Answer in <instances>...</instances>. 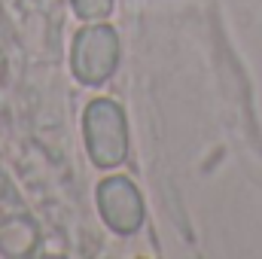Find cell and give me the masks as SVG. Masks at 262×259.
<instances>
[{"label":"cell","mask_w":262,"mask_h":259,"mask_svg":"<svg viewBox=\"0 0 262 259\" xmlns=\"http://www.w3.org/2000/svg\"><path fill=\"white\" fill-rule=\"evenodd\" d=\"M89 143L92 156L101 165H116L125 156V128H122V113L110 104H92L89 107Z\"/></svg>","instance_id":"cell-1"},{"label":"cell","mask_w":262,"mask_h":259,"mask_svg":"<svg viewBox=\"0 0 262 259\" xmlns=\"http://www.w3.org/2000/svg\"><path fill=\"white\" fill-rule=\"evenodd\" d=\"M76 73L85 79V82H98L104 79L110 70H113V61H116V37L113 31L107 28H92L79 37L76 43Z\"/></svg>","instance_id":"cell-2"},{"label":"cell","mask_w":262,"mask_h":259,"mask_svg":"<svg viewBox=\"0 0 262 259\" xmlns=\"http://www.w3.org/2000/svg\"><path fill=\"white\" fill-rule=\"evenodd\" d=\"M101 210L119 232H131L140 223V198L128 180H107L101 186Z\"/></svg>","instance_id":"cell-3"},{"label":"cell","mask_w":262,"mask_h":259,"mask_svg":"<svg viewBox=\"0 0 262 259\" xmlns=\"http://www.w3.org/2000/svg\"><path fill=\"white\" fill-rule=\"evenodd\" d=\"M34 241H37L34 226H28L21 220H9L0 226V247L6 253H25V250H31Z\"/></svg>","instance_id":"cell-4"},{"label":"cell","mask_w":262,"mask_h":259,"mask_svg":"<svg viewBox=\"0 0 262 259\" xmlns=\"http://www.w3.org/2000/svg\"><path fill=\"white\" fill-rule=\"evenodd\" d=\"M76 9L82 15H104L110 9V0H76Z\"/></svg>","instance_id":"cell-5"}]
</instances>
